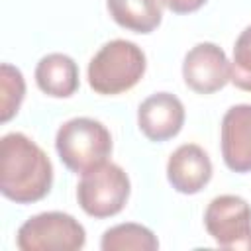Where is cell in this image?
Wrapping results in <instances>:
<instances>
[{
  "mask_svg": "<svg viewBox=\"0 0 251 251\" xmlns=\"http://www.w3.org/2000/svg\"><path fill=\"white\" fill-rule=\"evenodd\" d=\"M204 226L222 249L251 251V206L245 198L235 194L216 196L204 212Z\"/></svg>",
  "mask_w": 251,
  "mask_h": 251,
  "instance_id": "obj_6",
  "label": "cell"
},
{
  "mask_svg": "<svg viewBox=\"0 0 251 251\" xmlns=\"http://www.w3.org/2000/svg\"><path fill=\"white\" fill-rule=\"evenodd\" d=\"M129 178L126 171L110 161H104L82 173L76 186V200L84 214L96 220L112 218L124 210L129 198Z\"/></svg>",
  "mask_w": 251,
  "mask_h": 251,
  "instance_id": "obj_4",
  "label": "cell"
},
{
  "mask_svg": "<svg viewBox=\"0 0 251 251\" xmlns=\"http://www.w3.org/2000/svg\"><path fill=\"white\" fill-rule=\"evenodd\" d=\"M182 78L196 94H212L231 82V63L222 47L204 41L184 55Z\"/></svg>",
  "mask_w": 251,
  "mask_h": 251,
  "instance_id": "obj_7",
  "label": "cell"
},
{
  "mask_svg": "<svg viewBox=\"0 0 251 251\" xmlns=\"http://www.w3.org/2000/svg\"><path fill=\"white\" fill-rule=\"evenodd\" d=\"M25 96V80L20 69L2 63L0 65V120L2 124L10 122Z\"/></svg>",
  "mask_w": 251,
  "mask_h": 251,
  "instance_id": "obj_14",
  "label": "cell"
},
{
  "mask_svg": "<svg viewBox=\"0 0 251 251\" xmlns=\"http://www.w3.org/2000/svg\"><path fill=\"white\" fill-rule=\"evenodd\" d=\"M39 90L53 98H69L78 88V67L65 53H49L35 67Z\"/></svg>",
  "mask_w": 251,
  "mask_h": 251,
  "instance_id": "obj_11",
  "label": "cell"
},
{
  "mask_svg": "<svg viewBox=\"0 0 251 251\" xmlns=\"http://www.w3.org/2000/svg\"><path fill=\"white\" fill-rule=\"evenodd\" d=\"M167 178L180 194L200 192L212 178V161L196 143H184L175 149L167 161Z\"/></svg>",
  "mask_w": 251,
  "mask_h": 251,
  "instance_id": "obj_10",
  "label": "cell"
},
{
  "mask_svg": "<svg viewBox=\"0 0 251 251\" xmlns=\"http://www.w3.org/2000/svg\"><path fill=\"white\" fill-rule=\"evenodd\" d=\"M173 14H192L200 10L208 0H161Z\"/></svg>",
  "mask_w": 251,
  "mask_h": 251,
  "instance_id": "obj_16",
  "label": "cell"
},
{
  "mask_svg": "<svg viewBox=\"0 0 251 251\" xmlns=\"http://www.w3.org/2000/svg\"><path fill=\"white\" fill-rule=\"evenodd\" d=\"M53 184V165L47 153L20 131L0 139V192L16 204L45 198Z\"/></svg>",
  "mask_w": 251,
  "mask_h": 251,
  "instance_id": "obj_1",
  "label": "cell"
},
{
  "mask_svg": "<svg viewBox=\"0 0 251 251\" xmlns=\"http://www.w3.org/2000/svg\"><path fill=\"white\" fill-rule=\"evenodd\" d=\"M145 69L147 59L139 45L127 39H112L90 59L88 84L96 94H122L143 78Z\"/></svg>",
  "mask_w": 251,
  "mask_h": 251,
  "instance_id": "obj_2",
  "label": "cell"
},
{
  "mask_svg": "<svg viewBox=\"0 0 251 251\" xmlns=\"http://www.w3.org/2000/svg\"><path fill=\"white\" fill-rule=\"evenodd\" d=\"M161 0H106L112 20L133 33H151L163 18Z\"/></svg>",
  "mask_w": 251,
  "mask_h": 251,
  "instance_id": "obj_12",
  "label": "cell"
},
{
  "mask_svg": "<svg viewBox=\"0 0 251 251\" xmlns=\"http://www.w3.org/2000/svg\"><path fill=\"white\" fill-rule=\"evenodd\" d=\"M55 149L69 171L82 175L108 161L112 153V135L98 120L73 118L57 129Z\"/></svg>",
  "mask_w": 251,
  "mask_h": 251,
  "instance_id": "obj_3",
  "label": "cell"
},
{
  "mask_svg": "<svg viewBox=\"0 0 251 251\" xmlns=\"http://www.w3.org/2000/svg\"><path fill=\"white\" fill-rule=\"evenodd\" d=\"M222 157L229 171L251 173V104H235L224 114Z\"/></svg>",
  "mask_w": 251,
  "mask_h": 251,
  "instance_id": "obj_9",
  "label": "cell"
},
{
  "mask_svg": "<svg viewBox=\"0 0 251 251\" xmlns=\"http://www.w3.org/2000/svg\"><path fill=\"white\" fill-rule=\"evenodd\" d=\"M86 231L78 220L65 212H41L27 218L16 235L22 251H78Z\"/></svg>",
  "mask_w": 251,
  "mask_h": 251,
  "instance_id": "obj_5",
  "label": "cell"
},
{
  "mask_svg": "<svg viewBox=\"0 0 251 251\" xmlns=\"http://www.w3.org/2000/svg\"><path fill=\"white\" fill-rule=\"evenodd\" d=\"M102 251H155L159 241L155 233L141 224H118L104 231L100 239Z\"/></svg>",
  "mask_w": 251,
  "mask_h": 251,
  "instance_id": "obj_13",
  "label": "cell"
},
{
  "mask_svg": "<svg viewBox=\"0 0 251 251\" xmlns=\"http://www.w3.org/2000/svg\"><path fill=\"white\" fill-rule=\"evenodd\" d=\"M231 82L245 92H251V25L235 39L231 59Z\"/></svg>",
  "mask_w": 251,
  "mask_h": 251,
  "instance_id": "obj_15",
  "label": "cell"
},
{
  "mask_svg": "<svg viewBox=\"0 0 251 251\" xmlns=\"http://www.w3.org/2000/svg\"><path fill=\"white\" fill-rule=\"evenodd\" d=\"M184 124V106L171 92H155L137 108L139 131L149 141H167L178 135Z\"/></svg>",
  "mask_w": 251,
  "mask_h": 251,
  "instance_id": "obj_8",
  "label": "cell"
}]
</instances>
